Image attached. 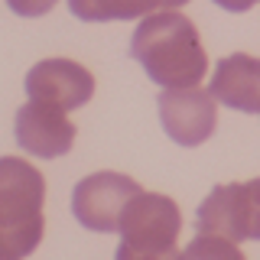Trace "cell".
Wrapping results in <instances>:
<instances>
[{"label":"cell","instance_id":"3","mask_svg":"<svg viewBox=\"0 0 260 260\" xmlns=\"http://www.w3.org/2000/svg\"><path fill=\"white\" fill-rule=\"evenodd\" d=\"M199 234H221V238L260 241V179L250 182L215 185L195 215Z\"/></svg>","mask_w":260,"mask_h":260},{"label":"cell","instance_id":"5","mask_svg":"<svg viewBox=\"0 0 260 260\" xmlns=\"http://www.w3.org/2000/svg\"><path fill=\"white\" fill-rule=\"evenodd\" d=\"M182 211L169 195L140 192L120 215V244L134 250H179Z\"/></svg>","mask_w":260,"mask_h":260},{"label":"cell","instance_id":"15","mask_svg":"<svg viewBox=\"0 0 260 260\" xmlns=\"http://www.w3.org/2000/svg\"><path fill=\"white\" fill-rule=\"evenodd\" d=\"M0 260H7V257H0Z\"/></svg>","mask_w":260,"mask_h":260},{"label":"cell","instance_id":"7","mask_svg":"<svg viewBox=\"0 0 260 260\" xmlns=\"http://www.w3.org/2000/svg\"><path fill=\"white\" fill-rule=\"evenodd\" d=\"M26 94L29 101H43L62 111H75L91 101L94 78L85 65L72 59H43L26 75Z\"/></svg>","mask_w":260,"mask_h":260},{"label":"cell","instance_id":"4","mask_svg":"<svg viewBox=\"0 0 260 260\" xmlns=\"http://www.w3.org/2000/svg\"><path fill=\"white\" fill-rule=\"evenodd\" d=\"M143 189L124 173H91L72 192V211L78 224L98 234L120 231V215Z\"/></svg>","mask_w":260,"mask_h":260},{"label":"cell","instance_id":"6","mask_svg":"<svg viewBox=\"0 0 260 260\" xmlns=\"http://www.w3.org/2000/svg\"><path fill=\"white\" fill-rule=\"evenodd\" d=\"M159 124L179 146H202L215 134L218 104L211 91L195 88H166L159 94Z\"/></svg>","mask_w":260,"mask_h":260},{"label":"cell","instance_id":"1","mask_svg":"<svg viewBox=\"0 0 260 260\" xmlns=\"http://www.w3.org/2000/svg\"><path fill=\"white\" fill-rule=\"evenodd\" d=\"M130 55L159 88H195L208 72V52L189 16L159 10L134 29Z\"/></svg>","mask_w":260,"mask_h":260},{"label":"cell","instance_id":"12","mask_svg":"<svg viewBox=\"0 0 260 260\" xmlns=\"http://www.w3.org/2000/svg\"><path fill=\"white\" fill-rule=\"evenodd\" d=\"M182 250H134L127 244H120L114 260H179Z\"/></svg>","mask_w":260,"mask_h":260},{"label":"cell","instance_id":"14","mask_svg":"<svg viewBox=\"0 0 260 260\" xmlns=\"http://www.w3.org/2000/svg\"><path fill=\"white\" fill-rule=\"evenodd\" d=\"M221 10H231V13H244V10H250L254 4H260V0H215Z\"/></svg>","mask_w":260,"mask_h":260},{"label":"cell","instance_id":"9","mask_svg":"<svg viewBox=\"0 0 260 260\" xmlns=\"http://www.w3.org/2000/svg\"><path fill=\"white\" fill-rule=\"evenodd\" d=\"M208 91L231 111L260 114V59L247 52L224 55L215 65V78H211Z\"/></svg>","mask_w":260,"mask_h":260},{"label":"cell","instance_id":"2","mask_svg":"<svg viewBox=\"0 0 260 260\" xmlns=\"http://www.w3.org/2000/svg\"><path fill=\"white\" fill-rule=\"evenodd\" d=\"M46 179L32 162L0 156V257L23 260L46 234Z\"/></svg>","mask_w":260,"mask_h":260},{"label":"cell","instance_id":"8","mask_svg":"<svg viewBox=\"0 0 260 260\" xmlns=\"http://www.w3.org/2000/svg\"><path fill=\"white\" fill-rule=\"evenodd\" d=\"M13 134H16V143L29 156H43V159L65 156L75 143V124L69 120V111L43 101H29L16 111Z\"/></svg>","mask_w":260,"mask_h":260},{"label":"cell","instance_id":"11","mask_svg":"<svg viewBox=\"0 0 260 260\" xmlns=\"http://www.w3.org/2000/svg\"><path fill=\"white\" fill-rule=\"evenodd\" d=\"M179 260H247L241 254V247L234 241L221 238V234H199L189 241V247L182 250Z\"/></svg>","mask_w":260,"mask_h":260},{"label":"cell","instance_id":"10","mask_svg":"<svg viewBox=\"0 0 260 260\" xmlns=\"http://www.w3.org/2000/svg\"><path fill=\"white\" fill-rule=\"evenodd\" d=\"M189 0H69L72 16L81 23H111V20H137L159 10H176Z\"/></svg>","mask_w":260,"mask_h":260},{"label":"cell","instance_id":"13","mask_svg":"<svg viewBox=\"0 0 260 260\" xmlns=\"http://www.w3.org/2000/svg\"><path fill=\"white\" fill-rule=\"evenodd\" d=\"M59 4V0H7V7L16 13V16H46L52 7Z\"/></svg>","mask_w":260,"mask_h":260}]
</instances>
